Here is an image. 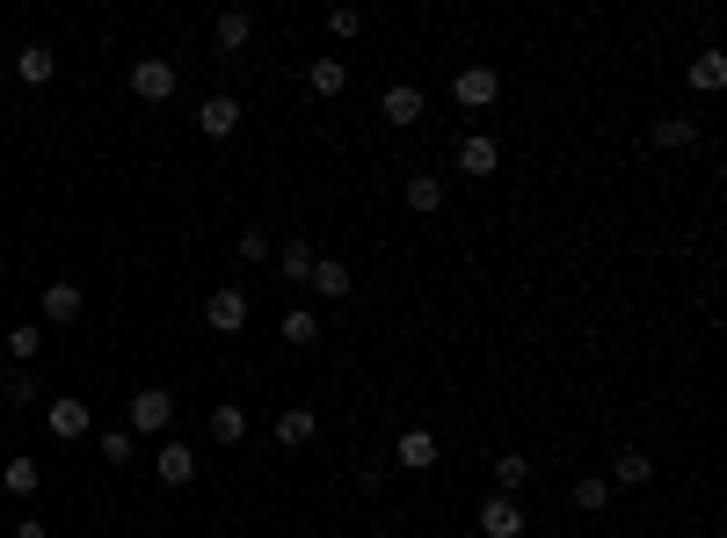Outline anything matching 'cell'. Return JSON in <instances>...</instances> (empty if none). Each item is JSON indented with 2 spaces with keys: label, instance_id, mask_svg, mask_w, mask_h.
I'll use <instances>...</instances> for the list:
<instances>
[{
  "label": "cell",
  "instance_id": "1",
  "mask_svg": "<svg viewBox=\"0 0 727 538\" xmlns=\"http://www.w3.org/2000/svg\"><path fill=\"white\" fill-rule=\"evenodd\" d=\"M124 430H131V437H168L175 430V393L168 386H139L131 400H124Z\"/></svg>",
  "mask_w": 727,
  "mask_h": 538
},
{
  "label": "cell",
  "instance_id": "2",
  "mask_svg": "<svg viewBox=\"0 0 727 538\" xmlns=\"http://www.w3.org/2000/svg\"><path fill=\"white\" fill-rule=\"evenodd\" d=\"M473 524H481V538H524V531H532V516H524L516 495H487Z\"/></svg>",
  "mask_w": 727,
  "mask_h": 538
},
{
  "label": "cell",
  "instance_id": "3",
  "mask_svg": "<svg viewBox=\"0 0 727 538\" xmlns=\"http://www.w3.org/2000/svg\"><path fill=\"white\" fill-rule=\"evenodd\" d=\"M495 95H502V74H495V66H459V74H451V102H459V110H495Z\"/></svg>",
  "mask_w": 727,
  "mask_h": 538
},
{
  "label": "cell",
  "instance_id": "4",
  "mask_svg": "<svg viewBox=\"0 0 727 538\" xmlns=\"http://www.w3.org/2000/svg\"><path fill=\"white\" fill-rule=\"evenodd\" d=\"M44 422H51V437H59V444H80L88 430H95V408H88V400H73V393H59V400L44 408Z\"/></svg>",
  "mask_w": 727,
  "mask_h": 538
},
{
  "label": "cell",
  "instance_id": "5",
  "mask_svg": "<svg viewBox=\"0 0 727 538\" xmlns=\"http://www.w3.org/2000/svg\"><path fill=\"white\" fill-rule=\"evenodd\" d=\"M204 328H212V335H241V328H247V292L218 284V292L204 298Z\"/></svg>",
  "mask_w": 727,
  "mask_h": 538
},
{
  "label": "cell",
  "instance_id": "6",
  "mask_svg": "<svg viewBox=\"0 0 727 538\" xmlns=\"http://www.w3.org/2000/svg\"><path fill=\"white\" fill-rule=\"evenodd\" d=\"M269 262H277V277H284V284H298V292H306V277H314L320 247L306 241V233H291V241H277V255H269Z\"/></svg>",
  "mask_w": 727,
  "mask_h": 538
},
{
  "label": "cell",
  "instance_id": "7",
  "mask_svg": "<svg viewBox=\"0 0 727 538\" xmlns=\"http://www.w3.org/2000/svg\"><path fill=\"white\" fill-rule=\"evenodd\" d=\"M422 110H430V102H422V88H414V80H393L386 95H379V117H386L393 131H408V124H422Z\"/></svg>",
  "mask_w": 727,
  "mask_h": 538
},
{
  "label": "cell",
  "instance_id": "8",
  "mask_svg": "<svg viewBox=\"0 0 727 538\" xmlns=\"http://www.w3.org/2000/svg\"><path fill=\"white\" fill-rule=\"evenodd\" d=\"M131 95L139 102H168L175 95V59H139V66H131Z\"/></svg>",
  "mask_w": 727,
  "mask_h": 538
},
{
  "label": "cell",
  "instance_id": "9",
  "mask_svg": "<svg viewBox=\"0 0 727 538\" xmlns=\"http://www.w3.org/2000/svg\"><path fill=\"white\" fill-rule=\"evenodd\" d=\"M451 168H459V175H495V168H502V146H495L487 131H465L459 153H451Z\"/></svg>",
  "mask_w": 727,
  "mask_h": 538
},
{
  "label": "cell",
  "instance_id": "10",
  "mask_svg": "<svg viewBox=\"0 0 727 538\" xmlns=\"http://www.w3.org/2000/svg\"><path fill=\"white\" fill-rule=\"evenodd\" d=\"M196 131H204V139H233V131H241V102L233 95H204L196 102Z\"/></svg>",
  "mask_w": 727,
  "mask_h": 538
},
{
  "label": "cell",
  "instance_id": "11",
  "mask_svg": "<svg viewBox=\"0 0 727 538\" xmlns=\"http://www.w3.org/2000/svg\"><path fill=\"white\" fill-rule=\"evenodd\" d=\"M436 451H444V444H436L430 430H400V444H393V465H400V473H430Z\"/></svg>",
  "mask_w": 727,
  "mask_h": 538
},
{
  "label": "cell",
  "instance_id": "12",
  "mask_svg": "<svg viewBox=\"0 0 727 538\" xmlns=\"http://www.w3.org/2000/svg\"><path fill=\"white\" fill-rule=\"evenodd\" d=\"M153 473H161V488H190V481H196V451H190V444H161Z\"/></svg>",
  "mask_w": 727,
  "mask_h": 538
},
{
  "label": "cell",
  "instance_id": "13",
  "mask_svg": "<svg viewBox=\"0 0 727 538\" xmlns=\"http://www.w3.org/2000/svg\"><path fill=\"white\" fill-rule=\"evenodd\" d=\"M306 292H320V298H349V292H357V277H349V262L320 255V262H314V277H306Z\"/></svg>",
  "mask_w": 727,
  "mask_h": 538
},
{
  "label": "cell",
  "instance_id": "14",
  "mask_svg": "<svg viewBox=\"0 0 727 538\" xmlns=\"http://www.w3.org/2000/svg\"><path fill=\"white\" fill-rule=\"evenodd\" d=\"M212 44L218 51H247L255 44V15H247V8H226V15L212 23Z\"/></svg>",
  "mask_w": 727,
  "mask_h": 538
},
{
  "label": "cell",
  "instance_id": "15",
  "mask_svg": "<svg viewBox=\"0 0 727 538\" xmlns=\"http://www.w3.org/2000/svg\"><path fill=\"white\" fill-rule=\"evenodd\" d=\"M314 437H320V415H314V408H284V415H277V444H284V451H306Z\"/></svg>",
  "mask_w": 727,
  "mask_h": 538
},
{
  "label": "cell",
  "instance_id": "16",
  "mask_svg": "<svg viewBox=\"0 0 727 538\" xmlns=\"http://www.w3.org/2000/svg\"><path fill=\"white\" fill-rule=\"evenodd\" d=\"M80 306H88V298H80V284H73V277L44 284V320H51V328H66V320H80Z\"/></svg>",
  "mask_w": 727,
  "mask_h": 538
},
{
  "label": "cell",
  "instance_id": "17",
  "mask_svg": "<svg viewBox=\"0 0 727 538\" xmlns=\"http://www.w3.org/2000/svg\"><path fill=\"white\" fill-rule=\"evenodd\" d=\"M0 488H8V495H37V488H44V465L29 459V451H15V459L0 465Z\"/></svg>",
  "mask_w": 727,
  "mask_h": 538
},
{
  "label": "cell",
  "instance_id": "18",
  "mask_svg": "<svg viewBox=\"0 0 727 538\" xmlns=\"http://www.w3.org/2000/svg\"><path fill=\"white\" fill-rule=\"evenodd\" d=\"M691 88H699V95H720V88H727V51L705 44L699 59H691Z\"/></svg>",
  "mask_w": 727,
  "mask_h": 538
},
{
  "label": "cell",
  "instance_id": "19",
  "mask_svg": "<svg viewBox=\"0 0 727 538\" xmlns=\"http://www.w3.org/2000/svg\"><path fill=\"white\" fill-rule=\"evenodd\" d=\"M51 74H59V59H51L44 44H23V51H15V80H23V88H44Z\"/></svg>",
  "mask_w": 727,
  "mask_h": 538
},
{
  "label": "cell",
  "instance_id": "20",
  "mask_svg": "<svg viewBox=\"0 0 727 538\" xmlns=\"http://www.w3.org/2000/svg\"><path fill=\"white\" fill-rule=\"evenodd\" d=\"M648 481H654L648 451H618V459H611V488H648Z\"/></svg>",
  "mask_w": 727,
  "mask_h": 538
},
{
  "label": "cell",
  "instance_id": "21",
  "mask_svg": "<svg viewBox=\"0 0 727 538\" xmlns=\"http://www.w3.org/2000/svg\"><path fill=\"white\" fill-rule=\"evenodd\" d=\"M277 335H284L291 349H314V343H320V313H314V306H291V313H284V328H277Z\"/></svg>",
  "mask_w": 727,
  "mask_h": 538
},
{
  "label": "cell",
  "instance_id": "22",
  "mask_svg": "<svg viewBox=\"0 0 727 538\" xmlns=\"http://www.w3.org/2000/svg\"><path fill=\"white\" fill-rule=\"evenodd\" d=\"M654 146H662V153L699 146V124H691V117H654Z\"/></svg>",
  "mask_w": 727,
  "mask_h": 538
},
{
  "label": "cell",
  "instance_id": "23",
  "mask_svg": "<svg viewBox=\"0 0 727 538\" xmlns=\"http://www.w3.org/2000/svg\"><path fill=\"white\" fill-rule=\"evenodd\" d=\"M408 212H444V175H408Z\"/></svg>",
  "mask_w": 727,
  "mask_h": 538
},
{
  "label": "cell",
  "instance_id": "24",
  "mask_svg": "<svg viewBox=\"0 0 727 538\" xmlns=\"http://www.w3.org/2000/svg\"><path fill=\"white\" fill-rule=\"evenodd\" d=\"M306 88H314V95H342V88H349V66H342V59H314V66H306Z\"/></svg>",
  "mask_w": 727,
  "mask_h": 538
},
{
  "label": "cell",
  "instance_id": "25",
  "mask_svg": "<svg viewBox=\"0 0 727 538\" xmlns=\"http://www.w3.org/2000/svg\"><path fill=\"white\" fill-rule=\"evenodd\" d=\"M241 437H247V408L218 400V408H212V444H241Z\"/></svg>",
  "mask_w": 727,
  "mask_h": 538
},
{
  "label": "cell",
  "instance_id": "26",
  "mask_svg": "<svg viewBox=\"0 0 727 538\" xmlns=\"http://www.w3.org/2000/svg\"><path fill=\"white\" fill-rule=\"evenodd\" d=\"M524 481H532V459H524V451H502V459H495V495H516Z\"/></svg>",
  "mask_w": 727,
  "mask_h": 538
},
{
  "label": "cell",
  "instance_id": "27",
  "mask_svg": "<svg viewBox=\"0 0 727 538\" xmlns=\"http://www.w3.org/2000/svg\"><path fill=\"white\" fill-rule=\"evenodd\" d=\"M233 255H241V262H269V255H277V241H269V226H241V241H233Z\"/></svg>",
  "mask_w": 727,
  "mask_h": 538
},
{
  "label": "cell",
  "instance_id": "28",
  "mask_svg": "<svg viewBox=\"0 0 727 538\" xmlns=\"http://www.w3.org/2000/svg\"><path fill=\"white\" fill-rule=\"evenodd\" d=\"M37 349H44V328H37V320H23V328H8V357H15V364H29Z\"/></svg>",
  "mask_w": 727,
  "mask_h": 538
},
{
  "label": "cell",
  "instance_id": "29",
  "mask_svg": "<svg viewBox=\"0 0 727 538\" xmlns=\"http://www.w3.org/2000/svg\"><path fill=\"white\" fill-rule=\"evenodd\" d=\"M37 393H44V386H37V379H29L23 364H15V371H8V379H0V400H8V408H29Z\"/></svg>",
  "mask_w": 727,
  "mask_h": 538
},
{
  "label": "cell",
  "instance_id": "30",
  "mask_svg": "<svg viewBox=\"0 0 727 538\" xmlns=\"http://www.w3.org/2000/svg\"><path fill=\"white\" fill-rule=\"evenodd\" d=\"M567 495H575V510H582V516H597V510L611 502V481H597V473H589V481H575Z\"/></svg>",
  "mask_w": 727,
  "mask_h": 538
},
{
  "label": "cell",
  "instance_id": "31",
  "mask_svg": "<svg viewBox=\"0 0 727 538\" xmlns=\"http://www.w3.org/2000/svg\"><path fill=\"white\" fill-rule=\"evenodd\" d=\"M131 451H139L131 430H102V459H110V465H131Z\"/></svg>",
  "mask_w": 727,
  "mask_h": 538
},
{
  "label": "cell",
  "instance_id": "32",
  "mask_svg": "<svg viewBox=\"0 0 727 538\" xmlns=\"http://www.w3.org/2000/svg\"><path fill=\"white\" fill-rule=\"evenodd\" d=\"M357 29H364V15H357V8H328V37H335V44H349Z\"/></svg>",
  "mask_w": 727,
  "mask_h": 538
},
{
  "label": "cell",
  "instance_id": "33",
  "mask_svg": "<svg viewBox=\"0 0 727 538\" xmlns=\"http://www.w3.org/2000/svg\"><path fill=\"white\" fill-rule=\"evenodd\" d=\"M357 488H371V495L386 488V459H364V465H357Z\"/></svg>",
  "mask_w": 727,
  "mask_h": 538
},
{
  "label": "cell",
  "instance_id": "34",
  "mask_svg": "<svg viewBox=\"0 0 727 538\" xmlns=\"http://www.w3.org/2000/svg\"><path fill=\"white\" fill-rule=\"evenodd\" d=\"M8 538H51V531H44V516H15V531Z\"/></svg>",
  "mask_w": 727,
  "mask_h": 538
}]
</instances>
